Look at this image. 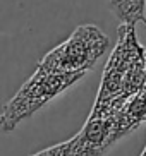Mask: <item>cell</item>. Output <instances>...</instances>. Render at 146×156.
Instances as JSON below:
<instances>
[{
    "label": "cell",
    "mask_w": 146,
    "mask_h": 156,
    "mask_svg": "<svg viewBox=\"0 0 146 156\" xmlns=\"http://www.w3.org/2000/svg\"><path fill=\"white\" fill-rule=\"evenodd\" d=\"M81 74H53L36 67L33 76L19 87L16 94L7 100L0 112V130L12 132L21 122L33 117L38 110L81 81Z\"/></svg>",
    "instance_id": "1"
},
{
    "label": "cell",
    "mask_w": 146,
    "mask_h": 156,
    "mask_svg": "<svg viewBox=\"0 0 146 156\" xmlns=\"http://www.w3.org/2000/svg\"><path fill=\"white\" fill-rule=\"evenodd\" d=\"M110 40L95 24H81L72 34L38 62V69L53 74H84L107 53Z\"/></svg>",
    "instance_id": "2"
},
{
    "label": "cell",
    "mask_w": 146,
    "mask_h": 156,
    "mask_svg": "<svg viewBox=\"0 0 146 156\" xmlns=\"http://www.w3.org/2000/svg\"><path fill=\"white\" fill-rule=\"evenodd\" d=\"M131 132L119 112L100 117L89 115L81 130L69 139V156H103Z\"/></svg>",
    "instance_id": "3"
},
{
    "label": "cell",
    "mask_w": 146,
    "mask_h": 156,
    "mask_svg": "<svg viewBox=\"0 0 146 156\" xmlns=\"http://www.w3.org/2000/svg\"><path fill=\"white\" fill-rule=\"evenodd\" d=\"M107 5L120 21V24L134 26V28L137 23L146 24V0H107Z\"/></svg>",
    "instance_id": "4"
},
{
    "label": "cell",
    "mask_w": 146,
    "mask_h": 156,
    "mask_svg": "<svg viewBox=\"0 0 146 156\" xmlns=\"http://www.w3.org/2000/svg\"><path fill=\"white\" fill-rule=\"evenodd\" d=\"M29 156H69V141L59 142L55 146L41 149V151L35 153V154H29Z\"/></svg>",
    "instance_id": "5"
}]
</instances>
